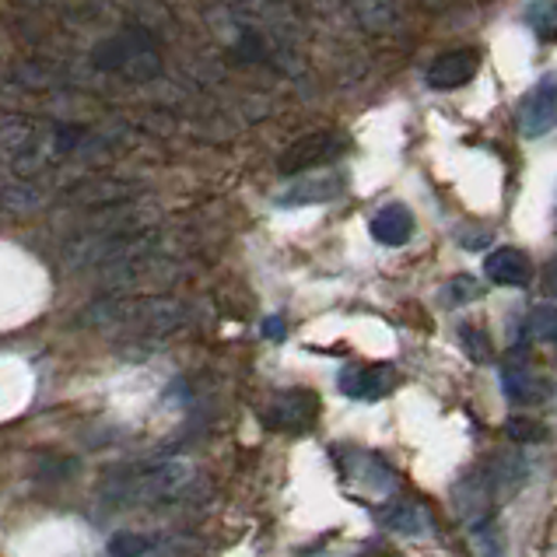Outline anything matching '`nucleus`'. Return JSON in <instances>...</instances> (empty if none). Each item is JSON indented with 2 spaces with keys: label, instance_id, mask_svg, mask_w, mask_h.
Masks as SVG:
<instances>
[{
  "label": "nucleus",
  "instance_id": "nucleus-1",
  "mask_svg": "<svg viewBox=\"0 0 557 557\" xmlns=\"http://www.w3.org/2000/svg\"><path fill=\"white\" fill-rule=\"evenodd\" d=\"M189 309L186 301L169 295H106L82 309V326L116 333L131 341H162L169 333L186 326Z\"/></svg>",
  "mask_w": 557,
  "mask_h": 557
},
{
  "label": "nucleus",
  "instance_id": "nucleus-2",
  "mask_svg": "<svg viewBox=\"0 0 557 557\" xmlns=\"http://www.w3.org/2000/svg\"><path fill=\"white\" fill-rule=\"evenodd\" d=\"M194 484V467L183 459H162L109 470L99 484V498L113 508H172L186 502Z\"/></svg>",
  "mask_w": 557,
  "mask_h": 557
},
{
  "label": "nucleus",
  "instance_id": "nucleus-3",
  "mask_svg": "<svg viewBox=\"0 0 557 557\" xmlns=\"http://www.w3.org/2000/svg\"><path fill=\"white\" fill-rule=\"evenodd\" d=\"M91 67L140 85L162 74V57H158V42L145 28H123L91 46Z\"/></svg>",
  "mask_w": 557,
  "mask_h": 557
},
{
  "label": "nucleus",
  "instance_id": "nucleus-4",
  "mask_svg": "<svg viewBox=\"0 0 557 557\" xmlns=\"http://www.w3.org/2000/svg\"><path fill=\"white\" fill-rule=\"evenodd\" d=\"M137 197H140V183L120 176H85L63 189V203L82 207V211H102V207H116Z\"/></svg>",
  "mask_w": 557,
  "mask_h": 557
},
{
  "label": "nucleus",
  "instance_id": "nucleus-5",
  "mask_svg": "<svg viewBox=\"0 0 557 557\" xmlns=\"http://www.w3.org/2000/svg\"><path fill=\"white\" fill-rule=\"evenodd\" d=\"M347 151V140L341 134H330V131H315V134H306L298 137L295 145L281 154V176H306V172L320 169L333 158H341Z\"/></svg>",
  "mask_w": 557,
  "mask_h": 557
},
{
  "label": "nucleus",
  "instance_id": "nucleus-6",
  "mask_svg": "<svg viewBox=\"0 0 557 557\" xmlns=\"http://www.w3.org/2000/svg\"><path fill=\"white\" fill-rule=\"evenodd\" d=\"M263 424L277 432H306L320 418V396L312 389H284L263 407Z\"/></svg>",
  "mask_w": 557,
  "mask_h": 557
},
{
  "label": "nucleus",
  "instance_id": "nucleus-7",
  "mask_svg": "<svg viewBox=\"0 0 557 557\" xmlns=\"http://www.w3.org/2000/svg\"><path fill=\"white\" fill-rule=\"evenodd\" d=\"M557 126V74L540 77V82L527 91V99L519 106V131L522 137H544Z\"/></svg>",
  "mask_w": 557,
  "mask_h": 557
},
{
  "label": "nucleus",
  "instance_id": "nucleus-8",
  "mask_svg": "<svg viewBox=\"0 0 557 557\" xmlns=\"http://www.w3.org/2000/svg\"><path fill=\"white\" fill-rule=\"evenodd\" d=\"M347 180L341 172H306L292 186L277 194V207H309V203H330L344 194Z\"/></svg>",
  "mask_w": 557,
  "mask_h": 557
},
{
  "label": "nucleus",
  "instance_id": "nucleus-9",
  "mask_svg": "<svg viewBox=\"0 0 557 557\" xmlns=\"http://www.w3.org/2000/svg\"><path fill=\"white\" fill-rule=\"evenodd\" d=\"M396 386L393 364H351L341 372V393L361 404H375L382 396H389Z\"/></svg>",
  "mask_w": 557,
  "mask_h": 557
},
{
  "label": "nucleus",
  "instance_id": "nucleus-10",
  "mask_svg": "<svg viewBox=\"0 0 557 557\" xmlns=\"http://www.w3.org/2000/svg\"><path fill=\"white\" fill-rule=\"evenodd\" d=\"M481 71V53L476 50H449L432 60L424 82L432 91H456L473 82V74Z\"/></svg>",
  "mask_w": 557,
  "mask_h": 557
},
{
  "label": "nucleus",
  "instance_id": "nucleus-11",
  "mask_svg": "<svg viewBox=\"0 0 557 557\" xmlns=\"http://www.w3.org/2000/svg\"><path fill=\"white\" fill-rule=\"evenodd\" d=\"M498 386L505 393V400L519 404V407L547 404L554 396V382L547 375H540L533 369H519V364H505V369L498 372Z\"/></svg>",
  "mask_w": 557,
  "mask_h": 557
},
{
  "label": "nucleus",
  "instance_id": "nucleus-12",
  "mask_svg": "<svg viewBox=\"0 0 557 557\" xmlns=\"http://www.w3.org/2000/svg\"><path fill=\"white\" fill-rule=\"evenodd\" d=\"M484 274L502 284V288H527L533 281V263L522 249L516 246H502L484 260Z\"/></svg>",
  "mask_w": 557,
  "mask_h": 557
},
{
  "label": "nucleus",
  "instance_id": "nucleus-13",
  "mask_svg": "<svg viewBox=\"0 0 557 557\" xmlns=\"http://www.w3.org/2000/svg\"><path fill=\"white\" fill-rule=\"evenodd\" d=\"M344 473H347V481L372 491V495H389L396 487V473L372 453H351L344 463Z\"/></svg>",
  "mask_w": 557,
  "mask_h": 557
},
{
  "label": "nucleus",
  "instance_id": "nucleus-14",
  "mask_svg": "<svg viewBox=\"0 0 557 557\" xmlns=\"http://www.w3.org/2000/svg\"><path fill=\"white\" fill-rule=\"evenodd\" d=\"M527 459L516 456V453H498L495 459L487 463L484 470V487H487V495H495V498H512L516 491L527 484Z\"/></svg>",
  "mask_w": 557,
  "mask_h": 557
},
{
  "label": "nucleus",
  "instance_id": "nucleus-15",
  "mask_svg": "<svg viewBox=\"0 0 557 557\" xmlns=\"http://www.w3.org/2000/svg\"><path fill=\"white\" fill-rule=\"evenodd\" d=\"M379 522L386 527L389 533H400V536H428L435 530L432 512L418 502H393V505H382L379 508Z\"/></svg>",
  "mask_w": 557,
  "mask_h": 557
},
{
  "label": "nucleus",
  "instance_id": "nucleus-16",
  "mask_svg": "<svg viewBox=\"0 0 557 557\" xmlns=\"http://www.w3.org/2000/svg\"><path fill=\"white\" fill-rule=\"evenodd\" d=\"M372 238L382 246H407L410 238H413V214L407 211L404 203H386V207H379V211L372 214Z\"/></svg>",
  "mask_w": 557,
  "mask_h": 557
},
{
  "label": "nucleus",
  "instance_id": "nucleus-17",
  "mask_svg": "<svg viewBox=\"0 0 557 557\" xmlns=\"http://www.w3.org/2000/svg\"><path fill=\"white\" fill-rule=\"evenodd\" d=\"M46 203H50V189L36 180H18V183H8L0 189V207L11 214H32Z\"/></svg>",
  "mask_w": 557,
  "mask_h": 557
},
{
  "label": "nucleus",
  "instance_id": "nucleus-18",
  "mask_svg": "<svg viewBox=\"0 0 557 557\" xmlns=\"http://www.w3.org/2000/svg\"><path fill=\"white\" fill-rule=\"evenodd\" d=\"M470 544L476 550V557H505V533L498 527L495 516H481L473 519L470 527Z\"/></svg>",
  "mask_w": 557,
  "mask_h": 557
},
{
  "label": "nucleus",
  "instance_id": "nucleus-19",
  "mask_svg": "<svg viewBox=\"0 0 557 557\" xmlns=\"http://www.w3.org/2000/svg\"><path fill=\"white\" fill-rule=\"evenodd\" d=\"M527 25L540 42H557V0H533V4H527Z\"/></svg>",
  "mask_w": 557,
  "mask_h": 557
},
{
  "label": "nucleus",
  "instance_id": "nucleus-20",
  "mask_svg": "<svg viewBox=\"0 0 557 557\" xmlns=\"http://www.w3.org/2000/svg\"><path fill=\"white\" fill-rule=\"evenodd\" d=\"M530 341H557V306H536L527 312Z\"/></svg>",
  "mask_w": 557,
  "mask_h": 557
},
{
  "label": "nucleus",
  "instance_id": "nucleus-21",
  "mask_svg": "<svg viewBox=\"0 0 557 557\" xmlns=\"http://www.w3.org/2000/svg\"><path fill=\"white\" fill-rule=\"evenodd\" d=\"M459 344H463L467 358L476 361V364H487L491 358H495V351H491L487 333H484L481 326H473V323H463V326H459Z\"/></svg>",
  "mask_w": 557,
  "mask_h": 557
},
{
  "label": "nucleus",
  "instance_id": "nucleus-22",
  "mask_svg": "<svg viewBox=\"0 0 557 557\" xmlns=\"http://www.w3.org/2000/svg\"><path fill=\"white\" fill-rule=\"evenodd\" d=\"M505 435L512 438L516 445H533V442H547V428L533 421V418H508L505 421Z\"/></svg>",
  "mask_w": 557,
  "mask_h": 557
},
{
  "label": "nucleus",
  "instance_id": "nucleus-23",
  "mask_svg": "<svg viewBox=\"0 0 557 557\" xmlns=\"http://www.w3.org/2000/svg\"><path fill=\"white\" fill-rule=\"evenodd\" d=\"M151 547V536L145 533H116L109 540V557H148Z\"/></svg>",
  "mask_w": 557,
  "mask_h": 557
},
{
  "label": "nucleus",
  "instance_id": "nucleus-24",
  "mask_svg": "<svg viewBox=\"0 0 557 557\" xmlns=\"http://www.w3.org/2000/svg\"><path fill=\"white\" fill-rule=\"evenodd\" d=\"M481 295H484V288L473 277H456L449 288H445V298H449V301H473Z\"/></svg>",
  "mask_w": 557,
  "mask_h": 557
},
{
  "label": "nucleus",
  "instance_id": "nucleus-25",
  "mask_svg": "<svg viewBox=\"0 0 557 557\" xmlns=\"http://www.w3.org/2000/svg\"><path fill=\"white\" fill-rule=\"evenodd\" d=\"M540 284H544V292H547L550 298H557V257L547 260L544 274H540Z\"/></svg>",
  "mask_w": 557,
  "mask_h": 557
},
{
  "label": "nucleus",
  "instance_id": "nucleus-26",
  "mask_svg": "<svg viewBox=\"0 0 557 557\" xmlns=\"http://www.w3.org/2000/svg\"><path fill=\"white\" fill-rule=\"evenodd\" d=\"M263 333H267L270 341H284V333H288V326H284L281 315H270V320L263 323Z\"/></svg>",
  "mask_w": 557,
  "mask_h": 557
},
{
  "label": "nucleus",
  "instance_id": "nucleus-27",
  "mask_svg": "<svg viewBox=\"0 0 557 557\" xmlns=\"http://www.w3.org/2000/svg\"><path fill=\"white\" fill-rule=\"evenodd\" d=\"M491 243V235L487 232H476V235H463V246L467 249H476V246H487Z\"/></svg>",
  "mask_w": 557,
  "mask_h": 557
},
{
  "label": "nucleus",
  "instance_id": "nucleus-28",
  "mask_svg": "<svg viewBox=\"0 0 557 557\" xmlns=\"http://www.w3.org/2000/svg\"><path fill=\"white\" fill-rule=\"evenodd\" d=\"M379 557H396V554H379Z\"/></svg>",
  "mask_w": 557,
  "mask_h": 557
},
{
  "label": "nucleus",
  "instance_id": "nucleus-29",
  "mask_svg": "<svg viewBox=\"0 0 557 557\" xmlns=\"http://www.w3.org/2000/svg\"><path fill=\"white\" fill-rule=\"evenodd\" d=\"M249 4H252V0H249Z\"/></svg>",
  "mask_w": 557,
  "mask_h": 557
}]
</instances>
